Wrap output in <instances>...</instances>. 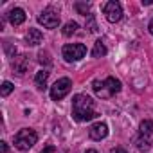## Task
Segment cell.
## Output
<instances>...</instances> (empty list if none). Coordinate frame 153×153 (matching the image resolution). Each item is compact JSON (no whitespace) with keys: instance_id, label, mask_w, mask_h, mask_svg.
<instances>
[{"instance_id":"cell-1","label":"cell","mask_w":153,"mask_h":153,"mask_svg":"<svg viewBox=\"0 0 153 153\" xmlns=\"http://www.w3.org/2000/svg\"><path fill=\"white\" fill-rule=\"evenodd\" d=\"M99 114L96 112V101L87 94H76L72 99V117L78 123H87L96 119Z\"/></svg>"},{"instance_id":"cell-2","label":"cell","mask_w":153,"mask_h":153,"mask_svg":"<svg viewBox=\"0 0 153 153\" xmlns=\"http://www.w3.org/2000/svg\"><path fill=\"white\" fill-rule=\"evenodd\" d=\"M92 88L96 92L97 97L101 99H110L112 96H115L119 90H121V81L114 76H108L105 81H99V79H94L92 81Z\"/></svg>"},{"instance_id":"cell-3","label":"cell","mask_w":153,"mask_h":153,"mask_svg":"<svg viewBox=\"0 0 153 153\" xmlns=\"http://www.w3.org/2000/svg\"><path fill=\"white\" fill-rule=\"evenodd\" d=\"M36 140H38L36 131L31 130V128H24L15 135V148L20 149V151H27L36 144Z\"/></svg>"},{"instance_id":"cell-4","label":"cell","mask_w":153,"mask_h":153,"mask_svg":"<svg viewBox=\"0 0 153 153\" xmlns=\"http://www.w3.org/2000/svg\"><path fill=\"white\" fill-rule=\"evenodd\" d=\"M61 54H63V58L67 61H78V59L85 58L87 47L83 43H67V45H63Z\"/></svg>"},{"instance_id":"cell-5","label":"cell","mask_w":153,"mask_h":153,"mask_svg":"<svg viewBox=\"0 0 153 153\" xmlns=\"http://www.w3.org/2000/svg\"><path fill=\"white\" fill-rule=\"evenodd\" d=\"M70 88H72V81H70L68 78H61V79H58V81L51 87V97H52V101H59V99H63V97L70 92Z\"/></svg>"},{"instance_id":"cell-6","label":"cell","mask_w":153,"mask_h":153,"mask_svg":"<svg viewBox=\"0 0 153 153\" xmlns=\"http://www.w3.org/2000/svg\"><path fill=\"white\" fill-rule=\"evenodd\" d=\"M38 22L47 27V29H54L59 25V13L54 9V7H47L40 16H38Z\"/></svg>"},{"instance_id":"cell-7","label":"cell","mask_w":153,"mask_h":153,"mask_svg":"<svg viewBox=\"0 0 153 153\" xmlns=\"http://www.w3.org/2000/svg\"><path fill=\"white\" fill-rule=\"evenodd\" d=\"M103 13H105L106 20L112 22V24H115V22H119L123 18V7H121L119 2H115V0H110V2H106L103 6Z\"/></svg>"},{"instance_id":"cell-8","label":"cell","mask_w":153,"mask_h":153,"mask_svg":"<svg viewBox=\"0 0 153 153\" xmlns=\"http://www.w3.org/2000/svg\"><path fill=\"white\" fill-rule=\"evenodd\" d=\"M27 67H29V58L25 54H20V56H15V59L11 61V68L16 76H22L27 72Z\"/></svg>"},{"instance_id":"cell-9","label":"cell","mask_w":153,"mask_h":153,"mask_svg":"<svg viewBox=\"0 0 153 153\" xmlns=\"http://www.w3.org/2000/svg\"><path fill=\"white\" fill-rule=\"evenodd\" d=\"M106 135H108L106 123H96L88 128V137L92 140H103V139H106Z\"/></svg>"},{"instance_id":"cell-10","label":"cell","mask_w":153,"mask_h":153,"mask_svg":"<svg viewBox=\"0 0 153 153\" xmlns=\"http://www.w3.org/2000/svg\"><path fill=\"white\" fill-rule=\"evenodd\" d=\"M7 16H9V22H11L13 25H20V24L25 22V11H24L22 7H15V9H11Z\"/></svg>"},{"instance_id":"cell-11","label":"cell","mask_w":153,"mask_h":153,"mask_svg":"<svg viewBox=\"0 0 153 153\" xmlns=\"http://www.w3.org/2000/svg\"><path fill=\"white\" fill-rule=\"evenodd\" d=\"M42 40H43V34H42V31H38V29H29L27 34H25V42H27V45H31V47L40 45Z\"/></svg>"},{"instance_id":"cell-12","label":"cell","mask_w":153,"mask_h":153,"mask_svg":"<svg viewBox=\"0 0 153 153\" xmlns=\"http://www.w3.org/2000/svg\"><path fill=\"white\" fill-rule=\"evenodd\" d=\"M47 79H49V72L43 68V70H38L36 76H34V83L38 87V90H43L45 85H47Z\"/></svg>"},{"instance_id":"cell-13","label":"cell","mask_w":153,"mask_h":153,"mask_svg":"<svg viewBox=\"0 0 153 153\" xmlns=\"http://www.w3.org/2000/svg\"><path fill=\"white\" fill-rule=\"evenodd\" d=\"M105 54H106V45L101 40H97L94 43V49H92V58H103Z\"/></svg>"},{"instance_id":"cell-14","label":"cell","mask_w":153,"mask_h":153,"mask_svg":"<svg viewBox=\"0 0 153 153\" xmlns=\"http://www.w3.org/2000/svg\"><path fill=\"white\" fill-rule=\"evenodd\" d=\"M139 130H140V135L153 139V121H142L140 126H139Z\"/></svg>"},{"instance_id":"cell-15","label":"cell","mask_w":153,"mask_h":153,"mask_svg":"<svg viewBox=\"0 0 153 153\" xmlns=\"http://www.w3.org/2000/svg\"><path fill=\"white\" fill-rule=\"evenodd\" d=\"M151 137H144V135H140L139 139H137V149L139 151H148L149 148H151Z\"/></svg>"},{"instance_id":"cell-16","label":"cell","mask_w":153,"mask_h":153,"mask_svg":"<svg viewBox=\"0 0 153 153\" xmlns=\"http://www.w3.org/2000/svg\"><path fill=\"white\" fill-rule=\"evenodd\" d=\"M78 27H79V25L76 24V22H67V24L63 25V31H61V33H63V36H72L76 31H78Z\"/></svg>"},{"instance_id":"cell-17","label":"cell","mask_w":153,"mask_h":153,"mask_svg":"<svg viewBox=\"0 0 153 153\" xmlns=\"http://www.w3.org/2000/svg\"><path fill=\"white\" fill-rule=\"evenodd\" d=\"M76 9H78L79 15L83 16H90V4H85V2H76Z\"/></svg>"},{"instance_id":"cell-18","label":"cell","mask_w":153,"mask_h":153,"mask_svg":"<svg viewBox=\"0 0 153 153\" xmlns=\"http://www.w3.org/2000/svg\"><path fill=\"white\" fill-rule=\"evenodd\" d=\"M13 88H15V87H13L11 81H4V83H2V88H0V94L6 97V96H9V94L13 92Z\"/></svg>"},{"instance_id":"cell-19","label":"cell","mask_w":153,"mask_h":153,"mask_svg":"<svg viewBox=\"0 0 153 153\" xmlns=\"http://www.w3.org/2000/svg\"><path fill=\"white\" fill-rule=\"evenodd\" d=\"M38 59H40V63H42V65H51V63H52L51 54H49L47 51H42V52L38 54Z\"/></svg>"},{"instance_id":"cell-20","label":"cell","mask_w":153,"mask_h":153,"mask_svg":"<svg viewBox=\"0 0 153 153\" xmlns=\"http://www.w3.org/2000/svg\"><path fill=\"white\" fill-rule=\"evenodd\" d=\"M87 29L90 31V33H97V24H96V18L90 15V16H87Z\"/></svg>"},{"instance_id":"cell-21","label":"cell","mask_w":153,"mask_h":153,"mask_svg":"<svg viewBox=\"0 0 153 153\" xmlns=\"http://www.w3.org/2000/svg\"><path fill=\"white\" fill-rule=\"evenodd\" d=\"M54 151H56V148H54V146H47L42 153H54Z\"/></svg>"},{"instance_id":"cell-22","label":"cell","mask_w":153,"mask_h":153,"mask_svg":"<svg viewBox=\"0 0 153 153\" xmlns=\"http://www.w3.org/2000/svg\"><path fill=\"white\" fill-rule=\"evenodd\" d=\"M110 153H128V151H126L124 148H114V149H112Z\"/></svg>"},{"instance_id":"cell-23","label":"cell","mask_w":153,"mask_h":153,"mask_svg":"<svg viewBox=\"0 0 153 153\" xmlns=\"http://www.w3.org/2000/svg\"><path fill=\"white\" fill-rule=\"evenodd\" d=\"M0 148H2V153H7V142H0Z\"/></svg>"},{"instance_id":"cell-24","label":"cell","mask_w":153,"mask_h":153,"mask_svg":"<svg viewBox=\"0 0 153 153\" xmlns=\"http://www.w3.org/2000/svg\"><path fill=\"white\" fill-rule=\"evenodd\" d=\"M148 29H149V33L153 34V18H151V22H149V25H148Z\"/></svg>"},{"instance_id":"cell-25","label":"cell","mask_w":153,"mask_h":153,"mask_svg":"<svg viewBox=\"0 0 153 153\" xmlns=\"http://www.w3.org/2000/svg\"><path fill=\"white\" fill-rule=\"evenodd\" d=\"M85 153H97V151H96V149H87Z\"/></svg>"}]
</instances>
